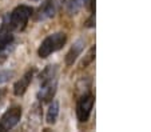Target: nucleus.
I'll return each mask as SVG.
<instances>
[{"label": "nucleus", "mask_w": 151, "mask_h": 132, "mask_svg": "<svg viewBox=\"0 0 151 132\" xmlns=\"http://www.w3.org/2000/svg\"><path fill=\"white\" fill-rule=\"evenodd\" d=\"M14 40V36H12V32L9 34H4V35H0V54L9 46Z\"/></svg>", "instance_id": "nucleus-11"}, {"label": "nucleus", "mask_w": 151, "mask_h": 132, "mask_svg": "<svg viewBox=\"0 0 151 132\" xmlns=\"http://www.w3.org/2000/svg\"><path fill=\"white\" fill-rule=\"evenodd\" d=\"M4 95H6V89H3V88H0V101L4 99Z\"/></svg>", "instance_id": "nucleus-13"}, {"label": "nucleus", "mask_w": 151, "mask_h": 132, "mask_svg": "<svg viewBox=\"0 0 151 132\" xmlns=\"http://www.w3.org/2000/svg\"><path fill=\"white\" fill-rule=\"evenodd\" d=\"M34 1H37V0H34Z\"/></svg>", "instance_id": "nucleus-15"}, {"label": "nucleus", "mask_w": 151, "mask_h": 132, "mask_svg": "<svg viewBox=\"0 0 151 132\" xmlns=\"http://www.w3.org/2000/svg\"><path fill=\"white\" fill-rule=\"evenodd\" d=\"M56 0H46L44 3L40 6V8L37 9L36 14V20L43 21V20H48L52 16H55L56 14Z\"/></svg>", "instance_id": "nucleus-6"}, {"label": "nucleus", "mask_w": 151, "mask_h": 132, "mask_svg": "<svg viewBox=\"0 0 151 132\" xmlns=\"http://www.w3.org/2000/svg\"><path fill=\"white\" fill-rule=\"evenodd\" d=\"M14 76H15L14 71H9V69H3V71H0V86H1V84H6L7 81H9Z\"/></svg>", "instance_id": "nucleus-12"}, {"label": "nucleus", "mask_w": 151, "mask_h": 132, "mask_svg": "<svg viewBox=\"0 0 151 132\" xmlns=\"http://www.w3.org/2000/svg\"><path fill=\"white\" fill-rule=\"evenodd\" d=\"M58 88V67L48 66L40 73V89L37 99L42 103H48L54 99Z\"/></svg>", "instance_id": "nucleus-1"}, {"label": "nucleus", "mask_w": 151, "mask_h": 132, "mask_svg": "<svg viewBox=\"0 0 151 132\" xmlns=\"http://www.w3.org/2000/svg\"><path fill=\"white\" fill-rule=\"evenodd\" d=\"M59 103L56 100H54L50 104L48 109H47V115H46V120L48 124H55L58 120V116H59Z\"/></svg>", "instance_id": "nucleus-10"}, {"label": "nucleus", "mask_w": 151, "mask_h": 132, "mask_svg": "<svg viewBox=\"0 0 151 132\" xmlns=\"http://www.w3.org/2000/svg\"><path fill=\"white\" fill-rule=\"evenodd\" d=\"M34 73H35V71L34 69H29V71H27L26 73L22 76V78L19 79V80L15 83V86H14V93L16 96H22V95H24L26 93V91L28 89V87H29V84H31V81H32V79H34Z\"/></svg>", "instance_id": "nucleus-7"}, {"label": "nucleus", "mask_w": 151, "mask_h": 132, "mask_svg": "<svg viewBox=\"0 0 151 132\" xmlns=\"http://www.w3.org/2000/svg\"><path fill=\"white\" fill-rule=\"evenodd\" d=\"M32 8L28 6H19L11 12L9 16V26L12 29H24L32 15Z\"/></svg>", "instance_id": "nucleus-3"}, {"label": "nucleus", "mask_w": 151, "mask_h": 132, "mask_svg": "<svg viewBox=\"0 0 151 132\" xmlns=\"http://www.w3.org/2000/svg\"><path fill=\"white\" fill-rule=\"evenodd\" d=\"M90 0H64L66 9L70 15H75L83 8L84 4H87Z\"/></svg>", "instance_id": "nucleus-9"}, {"label": "nucleus", "mask_w": 151, "mask_h": 132, "mask_svg": "<svg viewBox=\"0 0 151 132\" xmlns=\"http://www.w3.org/2000/svg\"><path fill=\"white\" fill-rule=\"evenodd\" d=\"M83 49H84V40H83V39H78V40L71 46V48L68 49V52H67V55H66V64L67 66L68 67L74 66V63L80 56Z\"/></svg>", "instance_id": "nucleus-8"}, {"label": "nucleus", "mask_w": 151, "mask_h": 132, "mask_svg": "<svg viewBox=\"0 0 151 132\" xmlns=\"http://www.w3.org/2000/svg\"><path fill=\"white\" fill-rule=\"evenodd\" d=\"M94 103L95 99L92 95H84L79 99L76 104V116L80 123H86L90 119L92 108H94Z\"/></svg>", "instance_id": "nucleus-4"}, {"label": "nucleus", "mask_w": 151, "mask_h": 132, "mask_svg": "<svg viewBox=\"0 0 151 132\" xmlns=\"http://www.w3.org/2000/svg\"><path fill=\"white\" fill-rule=\"evenodd\" d=\"M1 131H3V128H1V126H0V132H1Z\"/></svg>", "instance_id": "nucleus-14"}, {"label": "nucleus", "mask_w": 151, "mask_h": 132, "mask_svg": "<svg viewBox=\"0 0 151 132\" xmlns=\"http://www.w3.org/2000/svg\"><path fill=\"white\" fill-rule=\"evenodd\" d=\"M66 41H67V35L64 32H55V34L47 36L42 41L39 49H37V54H39V56L42 59H46L48 56H51L54 52L62 49L63 46L66 44Z\"/></svg>", "instance_id": "nucleus-2"}, {"label": "nucleus", "mask_w": 151, "mask_h": 132, "mask_svg": "<svg viewBox=\"0 0 151 132\" xmlns=\"http://www.w3.org/2000/svg\"><path fill=\"white\" fill-rule=\"evenodd\" d=\"M22 119V107L15 106L11 107L4 112V115L0 119V126L3 128V131H9L12 129Z\"/></svg>", "instance_id": "nucleus-5"}]
</instances>
